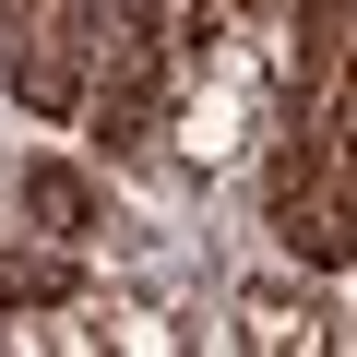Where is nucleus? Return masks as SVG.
Wrapping results in <instances>:
<instances>
[{"mask_svg": "<svg viewBox=\"0 0 357 357\" xmlns=\"http://www.w3.org/2000/svg\"><path fill=\"white\" fill-rule=\"evenodd\" d=\"M72 298H84L72 238H60V250H13V262H0V333H13L24 310H72Z\"/></svg>", "mask_w": 357, "mask_h": 357, "instance_id": "nucleus-4", "label": "nucleus"}, {"mask_svg": "<svg viewBox=\"0 0 357 357\" xmlns=\"http://www.w3.org/2000/svg\"><path fill=\"white\" fill-rule=\"evenodd\" d=\"M227 13H238V24H286V0H227Z\"/></svg>", "mask_w": 357, "mask_h": 357, "instance_id": "nucleus-6", "label": "nucleus"}, {"mask_svg": "<svg viewBox=\"0 0 357 357\" xmlns=\"http://www.w3.org/2000/svg\"><path fill=\"white\" fill-rule=\"evenodd\" d=\"M96 36H107V0H0V72L36 119H84Z\"/></svg>", "mask_w": 357, "mask_h": 357, "instance_id": "nucleus-3", "label": "nucleus"}, {"mask_svg": "<svg viewBox=\"0 0 357 357\" xmlns=\"http://www.w3.org/2000/svg\"><path fill=\"white\" fill-rule=\"evenodd\" d=\"M178 0H119L107 36H96V84H84V119H96V155H155V131L178 119Z\"/></svg>", "mask_w": 357, "mask_h": 357, "instance_id": "nucleus-2", "label": "nucleus"}, {"mask_svg": "<svg viewBox=\"0 0 357 357\" xmlns=\"http://www.w3.org/2000/svg\"><path fill=\"white\" fill-rule=\"evenodd\" d=\"M24 215H36L48 238H72V250H84V227H96V191H84L72 167H48V155H36V167H24Z\"/></svg>", "mask_w": 357, "mask_h": 357, "instance_id": "nucleus-5", "label": "nucleus"}, {"mask_svg": "<svg viewBox=\"0 0 357 357\" xmlns=\"http://www.w3.org/2000/svg\"><path fill=\"white\" fill-rule=\"evenodd\" d=\"M262 215L298 262H357V36L310 107H286L274 167H262Z\"/></svg>", "mask_w": 357, "mask_h": 357, "instance_id": "nucleus-1", "label": "nucleus"}]
</instances>
